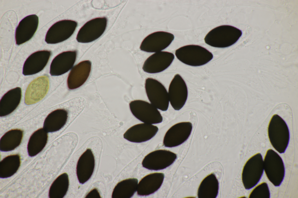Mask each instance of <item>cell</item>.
<instances>
[{
	"label": "cell",
	"instance_id": "cell-1",
	"mask_svg": "<svg viewBox=\"0 0 298 198\" xmlns=\"http://www.w3.org/2000/svg\"><path fill=\"white\" fill-rule=\"evenodd\" d=\"M242 35V30L235 27L221 25L210 30L205 36L204 41L212 47L224 48L235 44Z\"/></svg>",
	"mask_w": 298,
	"mask_h": 198
},
{
	"label": "cell",
	"instance_id": "cell-2",
	"mask_svg": "<svg viewBox=\"0 0 298 198\" xmlns=\"http://www.w3.org/2000/svg\"><path fill=\"white\" fill-rule=\"evenodd\" d=\"M268 134L273 148L280 154L284 153L289 144L290 132L285 121L277 114L274 115L270 120Z\"/></svg>",
	"mask_w": 298,
	"mask_h": 198
},
{
	"label": "cell",
	"instance_id": "cell-3",
	"mask_svg": "<svg viewBox=\"0 0 298 198\" xmlns=\"http://www.w3.org/2000/svg\"><path fill=\"white\" fill-rule=\"evenodd\" d=\"M175 54L183 63L192 66H202L213 58L212 54L205 48L195 45L185 46L177 49Z\"/></svg>",
	"mask_w": 298,
	"mask_h": 198
},
{
	"label": "cell",
	"instance_id": "cell-4",
	"mask_svg": "<svg viewBox=\"0 0 298 198\" xmlns=\"http://www.w3.org/2000/svg\"><path fill=\"white\" fill-rule=\"evenodd\" d=\"M264 170L268 180L275 186H279L283 181L285 168L283 160L273 150H267L263 160Z\"/></svg>",
	"mask_w": 298,
	"mask_h": 198
},
{
	"label": "cell",
	"instance_id": "cell-5",
	"mask_svg": "<svg viewBox=\"0 0 298 198\" xmlns=\"http://www.w3.org/2000/svg\"><path fill=\"white\" fill-rule=\"evenodd\" d=\"M263 160L260 153L251 157L243 168L242 180L245 188L249 190L259 182L264 172Z\"/></svg>",
	"mask_w": 298,
	"mask_h": 198
},
{
	"label": "cell",
	"instance_id": "cell-6",
	"mask_svg": "<svg viewBox=\"0 0 298 198\" xmlns=\"http://www.w3.org/2000/svg\"><path fill=\"white\" fill-rule=\"evenodd\" d=\"M129 106L132 114L144 123L156 124L163 120V117L157 108L147 102L134 100L130 102Z\"/></svg>",
	"mask_w": 298,
	"mask_h": 198
},
{
	"label": "cell",
	"instance_id": "cell-7",
	"mask_svg": "<svg viewBox=\"0 0 298 198\" xmlns=\"http://www.w3.org/2000/svg\"><path fill=\"white\" fill-rule=\"evenodd\" d=\"M145 88L152 105L163 111L168 109L169 102L168 93L162 84L155 79L148 78L145 81Z\"/></svg>",
	"mask_w": 298,
	"mask_h": 198
},
{
	"label": "cell",
	"instance_id": "cell-8",
	"mask_svg": "<svg viewBox=\"0 0 298 198\" xmlns=\"http://www.w3.org/2000/svg\"><path fill=\"white\" fill-rule=\"evenodd\" d=\"M77 26L75 21L63 20L54 24L48 29L45 41L48 44H55L64 41L73 34Z\"/></svg>",
	"mask_w": 298,
	"mask_h": 198
},
{
	"label": "cell",
	"instance_id": "cell-9",
	"mask_svg": "<svg viewBox=\"0 0 298 198\" xmlns=\"http://www.w3.org/2000/svg\"><path fill=\"white\" fill-rule=\"evenodd\" d=\"M107 20L105 17H98L86 22L80 29L76 37L80 43L92 42L100 37L105 30Z\"/></svg>",
	"mask_w": 298,
	"mask_h": 198
},
{
	"label": "cell",
	"instance_id": "cell-10",
	"mask_svg": "<svg viewBox=\"0 0 298 198\" xmlns=\"http://www.w3.org/2000/svg\"><path fill=\"white\" fill-rule=\"evenodd\" d=\"M176 154L165 150H156L146 155L143 159V166L151 170H158L168 167L175 161Z\"/></svg>",
	"mask_w": 298,
	"mask_h": 198
},
{
	"label": "cell",
	"instance_id": "cell-11",
	"mask_svg": "<svg viewBox=\"0 0 298 198\" xmlns=\"http://www.w3.org/2000/svg\"><path fill=\"white\" fill-rule=\"evenodd\" d=\"M174 38V35L170 33L159 31L150 34L143 40L140 48L147 52H157L168 47Z\"/></svg>",
	"mask_w": 298,
	"mask_h": 198
},
{
	"label": "cell",
	"instance_id": "cell-12",
	"mask_svg": "<svg viewBox=\"0 0 298 198\" xmlns=\"http://www.w3.org/2000/svg\"><path fill=\"white\" fill-rule=\"evenodd\" d=\"M169 101L173 108L179 110L184 106L188 96L186 83L179 74H176L171 81L168 88Z\"/></svg>",
	"mask_w": 298,
	"mask_h": 198
},
{
	"label": "cell",
	"instance_id": "cell-13",
	"mask_svg": "<svg viewBox=\"0 0 298 198\" xmlns=\"http://www.w3.org/2000/svg\"><path fill=\"white\" fill-rule=\"evenodd\" d=\"M191 123L189 122L177 123L171 127L164 136L163 145L166 147L178 146L186 141L190 136L192 130Z\"/></svg>",
	"mask_w": 298,
	"mask_h": 198
},
{
	"label": "cell",
	"instance_id": "cell-14",
	"mask_svg": "<svg viewBox=\"0 0 298 198\" xmlns=\"http://www.w3.org/2000/svg\"><path fill=\"white\" fill-rule=\"evenodd\" d=\"M175 57L172 53L161 51L153 54L145 60L142 67L143 71L149 73L163 71L171 64Z\"/></svg>",
	"mask_w": 298,
	"mask_h": 198
},
{
	"label": "cell",
	"instance_id": "cell-15",
	"mask_svg": "<svg viewBox=\"0 0 298 198\" xmlns=\"http://www.w3.org/2000/svg\"><path fill=\"white\" fill-rule=\"evenodd\" d=\"M49 80L46 75L38 77L28 85L26 91L24 102L27 105L35 104L42 100L47 93Z\"/></svg>",
	"mask_w": 298,
	"mask_h": 198
},
{
	"label": "cell",
	"instance_id": "cell-16",
	"mask_svg": "<svg viewBox=\"0 0 298 198\" xmlns=\"http://www.w3.org/2000/svg\"><path fill=\"white\" fill-rule=\"evenodd\" d=\"M158 131V127L151 124L142 123L135 125L128 129L123 137L132 142L140 143L153 138Z\"/></svg>",
	"mask_w": 298,
	"mask_h": 198
},
{
	"label": "cell",
	"instance_id": "cell-17",
	"mask_svg": "<svg viewBox=\"0 0 298 198\" xmlns=\"http://www.w3.org/2000/svg\"><path fill=\"white\" fill-rule=\"evenodd\" d=\"M38 23V17L35 14L27 16L23 19L15 30L16 44L20 45L31 39L37 30Z\"/></svg>",
	"mask_w": 298,
	"mask_h": 198
},
{
	"label": "cell",
	"instance_id": "cell-18",
	"mask_svg": "<svg viewBox=\"0 0 298 198\" xmlns=\"http://www.w3.org/2000/svg\"><path fill=\"white\" fill-rule=\"evenodd\" d=\"M51 54V51L48 50L38 51L32 53L24 63L23 74L31 75L41 71L46 65Z\"/></svg>",
	"mask_w": 298,
	"mask_h": 198
},
{
	"label": "cell",
	"instance_id": "cell-19",
	"mask_svg": "<svg viewBox=\"0 0 298 198\" xmlns=\"http://www.w3.org/2000/svg\"><path fill=\"white\" fill-rule=\"evenodd\" d=\"M76 51L63 52L53 60L50 66L49 73L53 76L62 75L72 67L76 60Z\"/></svg>",
	"mask_w": 298,
	"mask_h": 198
},
{
	"label": "cell",
	"instance_id": "cell-20",
	"mask_svg": "<svg viewBox=\"0 0 298 198\" xmlns=\"http://www.w3.org/2000/svg\"><path fill=\"white\" fill-rule=\"evenodd\" d=\"M91 67V63L88 60L80 62L74 66L70 72L67 78L68 89H76L81 86L89 77Z\"/></svg>",
	"mask_w": 298,
	"mask_h": 198
},
{
	"label": "cell",
	"instance_id": "cell-21",
	"mask_svg": "<svg viewBox=\"0 0 298 198\" xmlns=\"http://www.w3.org/2000/svg\"><path fill=\"white\" fill-rule=\"evenodd\" d=\"M95 160L90 148L87 149L79 157L76 166V174L80 183L83 184L88 181L94 171Z\"/></svg>",
	"mask_w": 298,
	"mask_h": 198
},
{
	"label": "cell",
	"instance_id": "cell-22",
	"mask_svg": "<svg viewBox=\"0 0 298 198\" xmlns=\"http://www.w3.org/2000/svg\"><path fill=\"white\" fill-rule=\"evenodd\" d=\"M164 177V174L160 172L151 173L144 177L138 184V195L146 196L156 192L162 186Z\"/></svg>",
	"mask_w": 298,
	"mask_h": 198
},
{
	"label": "cell",
	"instance_id": "cell-23",
	"mask_svg": "<svg viewBox=\"0 0 298 198\" xmlns=\"http://www.w3.org/2000/svg\"><path fill=\"white\" fill-rule=\"evenodd\" d=\"M22 96L21 89L18 87L5 93L0 101V116H6L13 112L19 105Z\"/></svg>",
	"mask_w": 298,
	"mask_h": 198
},
{
	"label": "cell",
	"instance_id": "cell-24",
	"mask_svg": "<svg viewBox=\"0 0 298 198\" xmlns=\"http://www.w3.org/2000/svg\"><path fill=\"white\" fill-rule=\"evenodd\" d=\"M68 110L59 109L51 112L45 119L43 128L47 132H56L62 128L66 124L69 118Z\"/></svg>",
	"mask_w": 298,
	"mask_h": 198
},
{
	"label": "cell",
	"instance_id": "cell-25",
	"mask_svg": "<svg viewBox=\"0 0 298 198\" xmlns=\"http://www.w3.org/2000/svg\"><path fill=\"white\" fill-rule=\"evenodd\" d=\"M219 183L214 173H211L202 181L198 187L197 195L199 198H215L218 194Z\"/></svg>",
	"mask_w": 298,
	"mask_h": 198
},
{
	"label": "cell",
	"instance_id": "cell-26",
	"mask_svg": "<svg viewBox=\"0 0 298 198\" xmlns=\"http://www.w3.org/2000/svg\"><path fill=\"white\" fill-rule=\"evenodd\" d=\"M47 132L43 128H40L31 136L27 145L29 155L34 156L40 152L45 146L47 141Z\"/></svg>",
	"mask_w": 298,
	"mask_h": 198
},
{
	"label": "cell",
	"instance_id": "cell-27",
	"mask_svg": "<svg viewBox=\"0 0 298 198\" xmlns=\"http://www.w3.org/2000/svg\"><path fill=\"white\" fill-rule=\"evenodd\" d=\"M138 180L135 178L126 179L119 182L114 188L112 198H130L137 190Z\"/></svg>",
	"mask_w": 298,
	"mask_h": 198
},
{
	"label": "cell",
	"instance_id": "cell-28",
	"mask_svg": "<svg viewBox=\"0 0 298 198\" xmlns=\"http://www.w3.org/2000/svg\"><path fill=\"white\" fill-rule=\"evenodd\" d=\"M23 132L19 129H11L6 133L0 140V150L3 152L13 150L20 144Z\"/></svg>",
	"mask_w": 298,
	"mask_h": 198
},
{
	"label": "cell",
	"instance_id": "cell-29",
	"mask_svg": "<svg viewBox=\"0 0 298 198\" xmlns=\"http://www.w3.org/2000/svg\"><path fill=\"white\" fill-rule=\"evenodd\" d=\"M20 157L19 154L8 156L0 163V177L7 178L16 172L20 166Z\"/></svg>",
	"mask_w": 298,
	"mask_h": 198
},
{
	"label": "cell",
	"instance_id": "cell-30",
	"mask_svg": "<svg viewBox=\"0 0 298 198\" xmlns=\"http://www.w3.org/2000/svg\"><path fill=\"white\" fill-rule=\"evenodd\" d=\"M69 186L68 174L63 173L58 176L52 184L49 191L50 198H62L66 195Z\"/></svg>",
	"mask_w": 298,
	"mask_h": 198
},
{
	"label": "cell",
	"instance_id": "cell-31",
	"mask_svg": "<svg viewBox=\"0 0 298 198\" xmlns=\"http://www.w3.org/2000/svg\"><path fill=\"white\" fill-rule=\"evenodd\" d=\"M250 198H269L270 192L267 184L262 182L257 185L251 191Z\"/></svg>",
	"mask_w": 298,
	"mask_h": 198
},
{
	"label": "cell",
	"instance_id": "cell-32",
	"mask_svg": "<svg viewBox=\"0 0 298 198\" xmlns=\"http://www.w3.org/2000/svg\"><path fill=\"white\" fill-rule=\"evenodd\" d=\"M101 196L96 188H94L90 190L86 195V198H100Z\"/></svg>",
	"mask_w": 298,
	"mask_h": 198
}]
</instances>
